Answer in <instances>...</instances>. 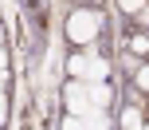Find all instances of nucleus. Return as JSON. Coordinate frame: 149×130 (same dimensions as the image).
I'll use <instances>...</instances> for the list:
<instances>
[{
    "instance_id": "1",
    "label": "nucleus",
    "mask_w": 149,
    "mask_h": 130,
    "mask_svg": "<svg viewBox=\"0 0 149 130\" xmlns=\"http://www.w3.org/2000/svg\"><path fill=\"white\" fill-rule=\"evenodd\" d=\"M98 16L94 12H71V20H67V36L74 39V44H90L94 39V32H98Z\"/></svg>"
},
{
    "instance_id": "3",
    "label": "nucleus",
    "mask_w": 149,
    "mask_h": 130,
    "mask_svg": "<svg viewBox=\"0 0 149 130\" xmlns=\"http://www.w3.org/2000/svg\"><path fill=\"white\" fill-rule=\"evenodd\" d=\"M86 99H90V107H98V110H102L106 103H110V87H106V83H94V87L86 91Z\"/></svg>"
},
{
    "instance_id": "2",
    "label": "nucleus",
    "mask_w": 149,
    "mask_h": 130,
    "mask_svg": "<svg viewBox=\"0 0 149 130\" xmlns=\"http://www.w3.org/2000/svg\"><path fill=\"white\" fill-rule=\"evenodd\" d=\"M67 103H71L74 115H82V110H86V87H82V83H71L67 87Z\"/></svg>"
},
{
    "instance_id": "8",
    "label": "nucleus",
    "mask_w": 149,
    "mask_h": 130,
    "mask_svg": "<svg viewBox=\"0 0 149 130\" xmlns=\"http://www.w3.org/2000/svg\"><path fill=\"white\" fill-rule=\"evenodd\" d=\"M130 47H134V51H149V36H134Z\"/></svg>"
},
{
    "instance_id": "4",
    "label": "nucleus",
    "mask_w": 149,
    "mask_h": 130,
    "mask_svg": "<svg viewBox=\"0 0 149 130\" xmlns=\"http://www.w3.org/2000/svg\"><path fill=\"white\" fill-rule=\"evenodd\" d=\"M106 75H110V63H106V59H90V63H86V79H94V83H102Z\"/></svg>"
},
{
    "instance_id": "10",
    "label": "nucleus",
    "mask_w": 149,
    "mask_h": 130,
    "mask_svg": "<svg viewBox=\"0 0 149 130\" xmlns=\"http://www.w3.org/2000/svg\"><path fill=\"white\" fill-rule=\"evenodd\" d=\"M0 67H4V51H0Z\"/></svg>"
},
{
    "instance_id": "9",
    "label": "nucleus",
    "mask_w": 149,
    "mask_h": 130,
    "mask_svg": "<svg viewBox=\"0 0 149 130\" xmlns=\"http://www.w3.org/2000/svg\"><path fill=\"white\" fill-rule=\"evenodd\" d=\"M137 87H145V91H149V67H141V71H137Z\"/></svg>"
},
{
    "instance_id": "5",
    "label": "nucleus",
    "mask_w": 149,
    "mask_h": 130,
    "mask_svg": "<svg viewBox=\"0 0 149 130\" xmlns=\"http://www.w3.org/2000/svg\"><path fill=\"white\" fill-rule=\"evenodd\" d=\"M122 130H141V110H134V107L122 110Z\"/></svg>"
},
{
    "instance_id": "7",
    "label": "nucleus",
    "mask_w": 149,
    "mask_h": 130,
    "mask_svg": "<svg viewBox=\"0 0 149 130\" xmlns=\"http://www.w3.org/2000/svg\"><path fill=\"white\" fill-rule=\"evenodd\" d=\"M141 4H145V0H118L122 12H141Z\"/></svg>"
},
{
    "instance_id": "6",
    "label": "nucleus",
    "mask_w": 149,
    "mask_h": 130,
    "mask_svg": "<svg viewBox=\"0 0 149 130\" xmlns=\"http://www.w3.org/2000/svg\"><path fill=\"white\" fill-rule=\"evenodd\" d=\"M86 63H90L86 55H74V59H67V71H71V75H79V79H82V75H86Z\"/></svg>"
}]
</instances>
